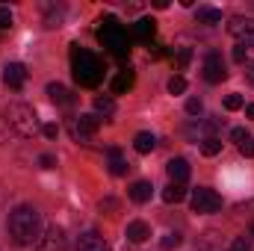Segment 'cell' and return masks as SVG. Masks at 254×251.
<instances>
[{"instance_id":"obj_36","label":"cell","mask_w":254,"mask_h":251,"mask_svg":"<svg viewBox=\"0 0 254 251\" xmlns=\"http://www.w3.org/2000/svg\"><path fill=\"white\" fill-rule=\"evenodd\" d=\"M42 133H45L48 139H57V136H60V127H57V125H45V127H42Z\"/></svg>"},{"instance_id":"obj_39","label":"cell","mask_w":254,"mask_h":251,"mask_svg":"<svg viewBox=\"0 0 254 251\" xmlns=\"http://www.w3.org/2000/svg\"><path fill=\"white\" fill-rule=\"evenodd\" d=\"M246 116H249V119H254V104H249V107H246Z\"/></svg>"},{"instance_id":"obj_3","label":"cell","mask_w":254,"mask_h":251,"mask_svg":"<svg viewBox=\"0 0 254 251\" xmlns=\"http://www.w3.org/2000/svg\"><path fill=\"white\" fill-rule=\"evenodd\" d=\"M98 39H101V45H104L113 57H119V60L130 54V39H127V30L119 24V18H113V15L101 21Z\"/></svg>"},{"instance_id":"obj_28","label":"cell","mask_w":254,"mask_h":251,"mask_svg":"<svg viewBox=\"0 0 254 251\" xmlns=\"http://www.w3.org/2000/svg\"><path fill=\"white\" fill-rule=\"evenodd\" d=\"M187 113H190V116H201V113H204V104H201L198 98H190V101H187Z\"/></svg>"},{"instance_id":"obj_9","label":"cell","mask_w":254,"mask_h":251,"mask_svg":"<svg viewBox=\"0 0 254 251\" xmlns=\"http://www.w3.org/2000/svg\"><path fill=\"white\" fill-rule=\"evenodd\" d=\"M33 251H65V237H63V231L54 225V228H48L45 231V237L33 246Z\"/></svg>"},{"instance_id":"obj_27","label":"cell","mask_w":254,"mask_h":251,"mask_svg":"<svg viewBox=\"0 0 254 251\" xmlns=\"http://www.w3.org/2000/svg\"><path fill=\"white\" fill-rule=\"evenodd\" d=\"M231 251H254V246H252L249 237H237V240L231 243Z\"/></svg>"},{"instance_id":"obj_25","label":"cell","mask_w":254,"mask_h":251,"mask_svg":"<svg viewBox=\"0 0 254 251\" xmlns=\"http://www.w3.org/2000/svg\"><path fill=\"white\" fill-rule=\"evenodd\" d=\"M169 92H172V95H184V92H187V80H184L181 74L172 77V80H169Z\"/></svg>"},{"instance_id":"obj_11","label":"cell","mask_w":254,"mask_h":251,"mask_svg":"<svg viewBox=\"0 0 254 251\" xmlns=\"http://www.w3.org/2000/svg\"><path fill=\"white\" fill-rule=\"evenodd\" d=\"M24 80H27V68H24L21 63H9L6 68H3V83H6L9 89H21Z\"/></svg>"},{"instance_id":"obj_34","label":"cell","mask_w":254,"mask_h":251,"mask_svg":"<svg viewBox=\"0 0 254 251\" xmlns=\"http://www.w3.org/2000/svg\"><path fill=\"white\" fill-rule=\"evenodd\" d=\"M231 139H234L237 145H240L243 139H249V133H246V127H234V130H231Z\"/></svg>"},{"instance_id":"obj_1","label":"cell","mask_w":254,"mask_h":251,"mask_svg":"<svg viewBox=\"0 0 254 251\" xmlns=\"http://www.w3.org/2000/svg\"><path fill=\"white\" fill-rule=\"evenodd\" d=\"M9 237L15 246H36L42 240V213L30 204H18L9 213Z\"/></svg>"},{"instance_id":"obj_35","label":"cell","mask_w":254,"mask_h":251,"mask_svg":"<svg viewBox=\"0 0 254 251\" xmlns=\"http://www.w3.org/2000/svg\"><path fill=\"white\" fill-rule=\"evenodd\" d=\"M39 166H42V169H54V166H57V160H54L51 154H42V157H39Z\"/></svg>"},{"instance_id":"obj_6","label":"cell","mask_w":254,"mask_h":251,"mask_svg":"<svg viewBox=\"0 0 254 251\" xmlns=\"http://www.w3.org/2000/svg\"><path fill=\"white\" fill-rule=\"evenodd\" d=\"M228 33H231V36H234L240 45L254 48V18H243V15L231 18V24H228Z\"/></svg>"},{"instance_id":"obj_12","label":"cell","mask_w":254,"mask_h":251,"mask_svg":"<svg viewBox=\"0 0 254 251\" xmlns=\"http://www.w3.org/2000/svg\"><path fill=\"white\" fill-rule=\"evenodd\" d=\"M166 172H169L172 184H187V178H190V163H187L184 157H175V160L166 163Z\"/></svg>"},{"instance_id":"obj_7","label":"cell","mask_w":254,"mask_h":251,"mask_svg":"<svg viewBox=\"0 0 254 251\" xmlns=\"http://www.w3.org/2000/svg\"><path fill=\"white\" fill-rule=\"evenodd\" d=\"M201 71H204V80H207V83H222V80L228 77V68H225V60H222L219 51H210V54L204 57Z\"/></svg>"},{"instance_id":"obj_24","label":"cell","mask_w":254,"mask_h":251,"mask_svg":"<svg viewBox=\"0 0 254 251\" xmlns=\"http://www.w3.org/2000/svg\"><path fill=\"white\" fill-rule=\"evenodd\" d=\"M181 243H184V237H181V234H178V231H169V234H166V237H163V240H160V246H163V249H166V251L178 249V246H181Z\"/></svg>"},{"instance_id":"obj_26","label":"cell","mask_w":254,"mask_h":251,"mask_svg":"<svg viewBox=\"0 0 254 251\" xmlns=\"http://www.w3.org/2000/svg\"><path fill=\"white\" fill-rule=\"evenodd\" d=\"M243 104H246V101H243V95H237V92L225 98V110H231V113H234V110H243Z\"/></svg>"},{"instance_id":"obj_17","label":"cell","mask_w":254,"mask_h":251,"mask_svg":"<svg viewBox=\"0 0 254 251\" xmlns=\"http://www.w3.org/2000/svg\"><path fill=\"white\" fill-rule=\"evenodd\" d=\"M151 192H154V187H151L148 181H136V184L130 187V201L145 204V201H151Z\"/></svg>"},{"instance_id":"obj_37","label":"cell","mask_w":254,"mask_h":251,"mask_svg":"<svg viewBox=\"0 0 254 251\" xmlns=\"http://www.w3.org/2000/svg\"><path fill=\"white\" fill-rule=\"evenodd\" d=\"M204 130H207V133H216V130H219V127H222V122H219V119H210V122H204Z\"/></svg>"},{"instance_id":"obj_20","label":"cell","mask_w":254,"mask_h":251,"mask_svg":"<svg viewBox=\"0 0 254 251\" xmlns=\"http://www.w3.org/2000/svg\"><path fill=\"white\" fill-rule=\"evenodd\" d=\"M184 198H187L184 184H169V187L163 189V201H166V204H181Z\"/></svg>"},{"instance_id":"obj_8","label":"cell","mask_w":254,"mask_h":251,"mask_svg":"<svg viewBox=\"0 0 254 251\" xmlns=\"http://www.w3.org/2000/svg\"><path fill=\"white\" fill-rule=\"evenodd\" d=\"M98 119L95 116H77L74 122H71V136L77 139V142H89L95 133H98Z\"/></svg>"},{"instance_id":"obj_18","label":"cell","mask_w":254,"mask_h":251,"mask_svg":"<svg viewBox=\"0 0 254 251\" xmlns=\"http://www.w3.org/2000/svg\"><path fill=\"white\" fill-rule=\"evenodd\" d=\"M133 148L139 151V154H151L154 148H157V136L154 133H136V139H133Z\"/></svg>"},{"instance_id":"obj_23","label":"cell","mask_w":254,"mask_h":251,"mask_svg":"<svg viewBox=\"0 0 254 251\" xmlns=\"http://www.w3.org/2000/svg\"><path fill=\"white\" fill-rule=\"evenodd\" d=\"M222 151V139H216V136H207L204 142H201V154L204 157H216Z\"/></svg>"},{"instance_id":"obj_38","label":"cell","mask_w":254,"mask_h":251,"mask_svg":"<svg viewBox=\"0 0 254 251\" xmlns=\"http://www.w3.org/2000/svg\"><path fill=\"white\" fill-rule=\"evenodd\" d=\"M246 80H249V83L254 86V63H249V65H246Z\"/></svg>"},{"instance_id":"obj_29","label":"cell","mask_w":254,"mask_h":251,"mask_svg":"<svg viewBox=\"0 0 254 251\" xmlns=\"http://www.w3.org/2000/svg\"><path fill=\"white\" fill-rule=\"evenodd\" d=\"M237 148H240V154H243V157H254V139H252V136H249V139H243Z\"/></svg>"},{"instance_id":"obj_21","label":"cell","mask_w":254,"mask_h":251,"mask_svg":"<svg viewBox=\"0 0 254 251\" xmlns=\"http://www.w3.org/2000/svg\"><path fill=\"white\" fill-rule=\"evenodd\" d=\"M130 86H133V71H122V74L113 80V95H122Z\"/></svg>"},{"instance_id":"obj_14","label":"cell","mask_w":254,"mask_h":251,"mask_svg":"<svg viewBox=\"0 0 254 251\" xmlns=\"http://www.w3.org/2000/svg\"><path fill=\"white\" fill-rule=\"evenodd\" d=\"M107 157H110V172H113L116 178H122V175H127V169H130V163L125 160V154H122V148H110V151H107Z\"/></svg>"},{"instance_id":"obj_5","label":"cell","mask_w":254,"mask_h":251,"mask_svg":"<svg viewBox=\"0 0 254 251\" xmlns=\"http://www.w3.org/2000/svg\"><path fill=\"white\" fill-rule=\"evenodd\" d=\"M190 207H192V213H219L222 210V195H216L213 189H207V187H198V189H192V195H190Z\"/></svg>"},{"instance_id":"obj_32","label":"cell","mask_w":254,"mask_h":251,"mask_svg":"<svg viewBox=\"0 0 254 251\" xmlns=\"http://www.w3.org/2000/svg\"><path fill=\"white\" fill-rule=\"evenodd\" d=\"M60 21H63V12H51V15L45 18V27H51V30H54V27H60Z\"/></svg>"},{"instance_id":"obj_10","label":"cell","mask_w":254,"mask_h":251,"mask_svg":"<svg viewBox=\"0 0 254 251\" xmlns=\"http://www.w3.org/2000/svg\"><path fill=\"white\" fill-rule=\"evenodd\" d=\"M77 251H113V249L104 243V237L98 231H83L77 237Z\"/></svg>"},{"instance_id":"obj_16","label":"cell","mask_w":254,"mask_h":251,"mask_svg":"<svg viewBox=\"0 0 254 251\" xmlns=\"http://www.w3.org/2000/svg\"><path fill=\"white\" fill-rule=\"evenodd\" d=\"M48 95H51V101L60 104V107H71V104H74V95H71L65 86H60V83H48Z\"/></svg>"},{"instance_id":"obj_33","label":"cell","mask_w":254,"mask_h":251,"mask_svg":"<svg viewBox=\"0 0 254 251\" xmlns=\"http://www.w3.org/2000/svg\"><path fill=\"white\" fill-rule=\"evenodd\" d=\"M246 54H249V48L246 45H237L234 48V63H246Z\"/></svg>"},{"instance_id":"obj_4","label":"cell","mask_w":254,"mask_h":251,"mask_svg":"<svg viewBox=\"0 0 254 251\" xmlns=\"http://www.w3.org/2000/svg\"><path fill=\"white\" fill-rule=\"evenodd\" d=\"M6 122H9V127H12L21 139H30V136H36V130H39L36 110L27 107V104H12V107L6 110Z\"/></svg>"},{"instance_id":"obj_15","label":"cell","mask_w":254,"mask_h":251,"mask_svg":"<svg viewBox=\"0 0 254 251\" xmlns=\"http://www.w3.org/2000/svg\"><path fill=\"white\" fill-rule=\"evenodd\" d=\"M154 33H157V21H154V18H139V21L133 24V36L142 39V42L154 39Z\"/></svg>"},{"instance_id":"obj_40","label":"cell","mask_w":254,"mask_h":251,"mask_svg":"<svg viewBox=\"0 0 254 251\" xmlns=\"http://www.w3.org/2000/svg\"><path fill=\"white\" fill-rule=\"evenodd\" d=\"M252 237H254V222H252Z\"/></svg>"},{"instance_id":"obj_30","label":"cell","mask_w":254,"mask_h":251,"mask_svg":"<svg viewBox=\"0 0 254 251\" xmlns=\"http://www.w3.org/2000/svg\"><path fill=\"white\" fill-rule=\"evenodd\" d=\"M12 27V12L6 6H0V30H9Z\"/></svg>"},{"instance_id":"obj_2","label":"cell","mask_w":254,"mask_h":251,"mask_svg":"<svg viewBox=\"0 0 254 251\" xmlns=\"http://www.w3.org/2000/svg\"><path fill=\"white\" fill-rule=\"evenodd\" d=\"M71 68H74V80L80 86H98L101 77H104V65L92 51H80L77 48L71 54Z\"/></svg>"},{"instance_id":"obj_22","label":"cell","mask_w":254,"mask_h":251,"mask_svg":"<svg viewBox=\"0 0 254 251\" xmlns=\"http://www.w3.org/2000/svg\"><path fill=\"white\" fill-rule=\"evenodd\" d=\"M95 110L104 113V116H113V113H116V101H113L110 95H98V98H95Z\"/></svg>"},{"instance_id":"obj_19","label":"cell","mask_w":254,"mask_h":251,"mask_svg":"<svg viewBox=\"0 0 254 251\" xmlns=\"http://www.w3.org/2000/svg\"><path fill=\"white\" fill-rule=\"evenodd\" d=\"M195 18H198V24H207V27L222 24V12H219V9H213V6H201V9L195 12Z\"/></svg>"},{"instance_id":"obj_31","label":"cell","mask_w":254,"mask_h":251,"mask_svg":"<svg viewBox=\"0 0 254 251\" xmlns=\"http://www.w3.org/2000/svg\"><path fill=\"white\" fill-rule=\"evenodd\" d=\"M192 60V51L190 48H181V54H178V68H187Z\"/></svg>"},{"instance_id":"obj_13","label":"cell","mask_w":254,"mask_h":251,"mask_svg":"<svg viewBox=\"0 0 254 251\" xmlns=\"http://www.w3.org/2000/svg\"><path fill=\"white\" fill-rule=\"evenodd\" d=\"M125 237L133 243V246H142V243H148V240H151V228H148L145 222H139V219H136V222H130V225H127Z\"/></svg>"}]
</instances>
